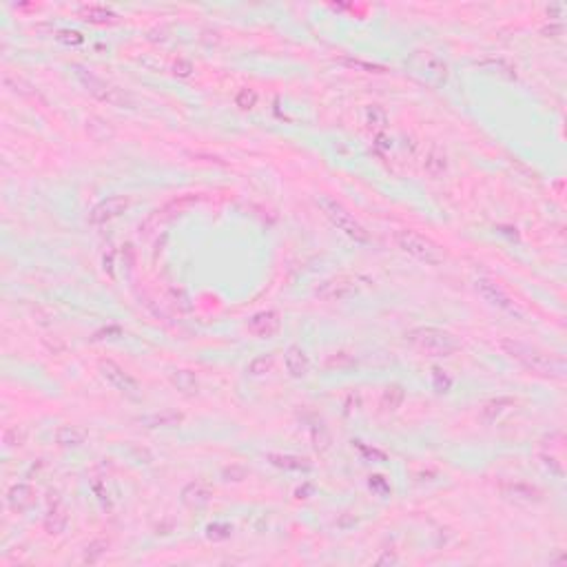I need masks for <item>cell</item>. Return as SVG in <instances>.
<instances>
[{"label":"cell","instance_id":"6da1fadb","mask_svg":"<svg viewBox=\"0 0 567 567\" xmlns=\"http://www.w3.org/2000/svg\"><path fill=\"white\" fill-rule=\"evenodd\" d=\"M499 348L506 352L510 359L519 361L523 368H528L534 375L548 377V379H563L565 377L563 359L537 348V346H530V344L512 339V337H503L499 341Z\"/></svg>","mask_w":567,"mask_h":567},{"label":"cell","instance_id":"7a4b0ae2","mask_svg":"<svg viewBox=\"0 0 567 567\" xmlns=\"http://www.w3.org/2000/svg\"><path fill=\"white\" fill-rule=\"evenodd\" d=\"M73 73H76L82 89L98 102H104L109 104V107H118V109H133V98L129 91L111 85V82H107L104 78H100L98 73L89 71L82 65H73Z\"/></svg>","mask_w":567,"mask_h":567},{"label":"cell","instance_id":"3957f363","mask_svg":"<svg viewBox=\"0 0 567 567\" xmlns=\"http://www.w3.org/2000/svg\"><path fill=\"white\" fill-rule=\"evenodd\" d=\"M406 341L412 344L415 348L424 350L428 355H435V357H450L461 348L459 339L455 337L452 332H448L444 328H437V326L410 328L406 332Z\"/></svg>","mask_w":567,"mask_h":567},{"label":"cell","instance_id":"277c9868","mask_svg":"<svg viewBox=\"0 0 567 567\" xmlns=\"http://www.w3.org/2000/svg\"><path fill=\"white\" fill-rule=\"evenodd\" d=\"M395 244L399 250H404L406 255L415 257L417 261H421L426 266H439L444 264V250L439 244H435L432 239L417 233L412 228H399L395 233Z\"/></svg>","mask_w":567,"mask_h":567},{"label":"cell","instance_id":"5b68a950","mask_svg":"<svg viewBox=\"0 0 567 567\" xmlns=\"http://www.w3.org/2000/svg\"><path fill=\"white\" fill-rule=\"evenodd\" d=\"M317 206L321 208V213L328 217V222L337 230H341L346 237H350L355 244H368V241H370L368 230H366L359 222H357L355 215L341 202H337L335 197H330V195H317Z\"/></svg>","mask_w":567,"mask_h":567},{"label":"cell","instance_id":"8992f818","mask_svg":"<svg viewBox=\"0 0 567 567\" xmlns=\"http://www.w3.org/2000/svg\"><path fill=\"white\" fill-rule=\"evenodd\" d=\"M475 290L490 304V306H495V308H499L503 312H508L510 317H514V319H521V321L525 319L523 308L508 295L506 288H503L499 281L490 279V277H477L475 279Z\"/></svg>","mask_w":567,"mask_h":567},{"label":"cell","instance_id":"52a82bcc","mask_svg":"<svg viewBox=\"0 0 567 567\" xmlns=\"http://www.w3.org/2000/svg\"><path fill=\"white\" fill-rule=\"evenodd\" d=\"M98 370L102 375V379L107 381L109 386H113L115 390L127 395L131 399H138L140 397V386L138 381L133 379V377L122 368L120 364H115L113 359H102L98 364Z\"/></svg>","mask_w":567,"mask_h":567},{"label":"cell","instance_id":"ba28073f","mask_svg":"<svg viewBox=\"0 0 567 567\" xmlns=\"http://www.w3.org/2000/svg\"><path fill=\"white\" fill-rule=\"evenodd\" d=\"M359 292L357 286V279L348 275H337L330 279H324L317 288H315V297H319L321 301H344L350 299Z\"/></svg>","mask_w":567,"mask_h":567},{"label":"cell","instance_id":"9c48e42d","mask_svg":"<svg viewBox=\"0 0 567 567\" xmlns=\"http://www.w3.org/2000/svg\"><path fill=\"white\" fill-rule=\"evenodd\" d=\"M129 206H131V199L127 195H111L91 208L89 224H107L111 219L120 217Z\"/></svg>","mask_w":567,"mask_h":567},{"label":"cell","instance_id":"30bf717a","mask_svg":"<svg viewBox=\"0 0 567 567\" xmlns=\"http://www.w3.org/2000/svg\"><path fill=\"white\" fill-rule=\"evenodd\" d=\"M501 495L508 501L517 503V506H537V503H543V492L525 481L506 483V486H501Z\"/></svg>","mask_w":567,"mask_h":567},{"label":"cell","instance_id":"8fae6325","mask_svg":"<svg viewBox=\"0 0 567 567\" xmlns=\"http://www.w3.org/2000/svg\"><path fill=\"white\" fill-rule=\"evenodd\" d=\"M246 328H248L250 335H255V337L268 339V337H272V335H277L279 328H281L279 312L277 310H259L246 321Z\"/></svg>","mask_w":567,"mask_h":567},{"label":"cell","instance_id":"7c38bea8","mask_svg":"<svg viewBox=\"0 0 567 567\" xmlns=\"http://www.w3.org/2000/svg\"><path fill=\"white\" fill-rule=\"evenodd\" d=\"M284 364H286L288 375L295 377V379H304V377H306L308 370H310L308 355L297 344H292V346H288V348H286V352H284Z\"/></svg>","mask_w":567,"mask_h":567},{"label":"cell","instance_id":"4fadbf2b","mask_svg":"<svg viewBox=\"0 0 567 567\" xmlns=\"http://www.w3.org/2000/svg\"><path fill=\"white\" fill-rule=\"evenodd\" d=\"M182 503L186 508H191V510H199V508H206L208 503H211V497H213V492L208 490L202 481H191V483H186V486L182 488Z\"/></svg>","mask_w":567,"mask_h":567},{"label":"cell","instance_id":"5bb4252c","mask_svg":"<svg viewBox=\"0 0 567 567\" xmlns=\"http://www.w3.org/2000/svg\"><path fill=\"white\" fill-rule=\"evenodd\" d=\"M424 173L432 180H441L448 173V153L439 144H432L426 153L424 160Z\"/></svg>","mask_w":567,"mask_h":567},{"label":"cell","instance_id":"9a60e30c","mask_svg":"<svg viewBox=\"0 0 567 567\" xmlns=\"http://www.w3.org/2000/svg\"><path fill=\"white\" fill-rule=\"evenodd\" d=\"M34 501H36V492L29 483H16V486H12L7 492V506L14 512L29 510L34 506Z\"/></svg>","mask_w":567,"mask_h":567},{"label":"cell","instance_id":"2e32d148","mask_svg":"<svg viewBox=\"0 0 567 567\" xmlns=\"http://www.w3.org/2000/svg\"><path fill=\"white\" fill-rule=\"evenodd\" d=\"M169 381L171 386L175 388L177 392H182L186 397L191 395H197L199 392V381H197V375L188 368H173L169 372Z\"/></svg>","mask_w":567,"mask_h":567},{"label":"cell","instance_id":"e0dca14e","mask_svg":"<svg viewBox=\"0 0 567 567\" xmlns=\"http://www.w3.org/2000/svg\"><path fill=\"white\" fill-rule=\"evenodd\" d=\"M184 421V415L177 410H162V412H151L146 417H140L138 424L144 428H175Z\"/></svg>","mask_w":567,"mask_h":567},{"label":"cell","instance_id":"ac0fdd59","mask_svg":"<svg viewBox=\"0 0 567 567\" xmlns=\"http://www.w3.org/2000/svg\"><path fill=\"white\" fill-rule=\"evenodd\" d=\"M67 525H69L67 510L62 508V503L56 499L54 506L49 508L47 517H45V530H47L49 537H60V534L67 530Z\"/></svg>","mask_w":567,"mask_h":567},{"label":"cell","instance_id":"d6986e66","mask_svg":"<svg viewBox=\"0 0 567 567\" xmlns=\"http://www.w3.org/2000/svg\"><path fill=\"white\" fill-rule=\"evenodd\" d=\"M78 16L91 25H107L118 18V14H115L111 7H104V5H82L78 9Z\"/></svg>","mask_w":567,"mask_h":567},{"label":"cell","instance_id":"ffe728a7","mask_svg":"<svg viewBox=\"0 0 567 567\" xmlns=\"http://www.w3.org/2000/svg\"><path fill=\"white\" fill-rule=\"evenodd\" d=\"M87 441V430L78 426H60L56 430V444L60 448H80Z\"/></svg>","mask_w":567,"mask_h":567},{"label":"cell","instance_id":"44dd1931","mask_svg":"<svg viewBox=\"0 0 567 567\" xmlns=\"http://www.w3.org/2000/svg\"><path fill=\"white\" fill-rule=\"evenodd\" d=\"M517 404L514 401L512 397H497V399H490L488 404H483V408H481V419L486 424H495L497 419L506 412V410H510V408Z\"/></svg>","mask_w":567,"mask_h":567},{"label":"cell","instance_id":"7402d4cb","mask_svg":"<svg viewBox=\"0 0 567 567\" xmlns=\"http://www.w3.org/2000/svg\"><path fill=\"white\" fill-rule=\"evenodd\" d=\"M268 461L275 468H281V470H290V472H308L312 470V464L308 459L304 457H295V455H275L270 452L268 455Z\"/></svg>","mask_w":567,"mask_h":567},{"label":"cell","instance_id":"603a6c76","mask_svg":"<svg viewBox=\"0 0 567 567\" xmlns=\"http://www.w3.org/2000/svg\"><path fill=\"white\" fill-rule=\"evenodd\" d=\"M477 67H481L488 73H497V76L506 80H517V69H514L506 58H483L477 62Z\"/></svg>","mask_w":567,"mask_h":567},{"label":"cell","instance_id":"cb8c5ba5","mask_svg":"<svg viewBox=\"0 0 567 567\" xmlns=\"http://www.w3.org/2000/svg\"><path fill=\"white\" fill-rule=\"evenodd\" d=\"M404 399H406V392H404L401 386H388L384 390V395H381V408L386 412H395V410L401 408Z\"/></svg>","mask_w":567,"mask_h":567},{"label":"cell","instance_id":"d4e9b609","mask_svg":"<svg viewBox=\"0 0 567 567\" xmlns=\"http://www.w3.org/2000/svg\"><path fill=\"white\" fill-rule=\"evenodd\" d=\"M364 122L370 129H386L388 127V113L381 104H368L364 109Z\"/></svg>","mask_w":567,"mask_h":567},{"label":"cell","instance_id":"484cf974","mask_svg":"<svg viewBox=\"0 0 567 567\" xmlns=\"http://www.w3.org/2000/svg\"><path fill=\"white\" fill-rule=\"evenodd\" d=\"M272 366H275V355L272 352H264V355H257L255 359H250L248 366H246V372L250 377H261L272 370Z\"/></svg>","mask_w":567,"mask_h":567},{"label":"cell","instance_id":"4316f807","mask_svg":"<svg viewBox=\"0 0 567 567\" xmlns=\"http://www.w3.org/2000/svg\"><path fill=\"white\" fill-rule=\"evenodd\" d=\"M107 552H109V541L107 539L91 541L85 548V554H82V563H98Z\"/></svg>","mask_w":567,"mask_h":567},{"label":"cell","instance_id":"83f0119b","mask_svg":"<svg viewBox=\"0 0 567 567\" xmlns=\"http://www.w3.org/2000/svg\"><path fill=\"white\" fill-rule=\"evenodd\" d=\"M339 62L348 67V69L366 71V73H386L388 71L384 65H375V62H366V60H359V58H341Z\"/></svg>","mask_w":567,"mask_h":567},{"label":"cell","instance_id":"f1b7e54d","mask_svg":"<svg viewBox=\"0 0 567 567\" xmlns=\"http://www.w3.org/2000/svg\"><path fill=\"white\" fill-rule=\"evenodd\" d=\"M233 534V525L228 523H211L206 528V537L211 541H226Z\"/></svg>","mask_w":567,"mask_h":567},{"label":"cell","instance_id":"f546056e","mask_svg":"<svg viewBox=\"0 0 567 567\" xmlns=\"http://www.w3.org/2000/svg\"><path fill=\"white\" fill-rule=\"evenodd\" d=\"M56 40L62 45H67V47H78V45L85 43V36H82L80 31H76V29H60L56 34Z\"/></svg>","mask_w":567,"mask_h":567},{"label":"cell","instance_id":"4dcf8cb0","mask_svg":"<svg viewBox=\"0 0 567 567\" xmlns=\"http://www.w3.org/2000/svg\"><path fill=\"white\" fill-rule=\"evenodd\" d=\"M3 82H5V87L12 91V93H20V96H29V93H31V91H27V89H31L27 82L23 78H18V76H12V73H5Z\"/></svg>","mask_w":567,"mask_h":567},{"label":"cell","instance_id":"1f68e13d","mask_svg":"<svg viewBox=\"0 0 567 567\" xmlns=\"http://www.w3.org/2000/svg\"><path fill=\"white\" fill-rule=\"evenodd\" d=\"M235 104L244 111L253 109L257 104V91L255 89H239L237 96H235Z\"/></svg>","mask_w":567,"mask_h":567},{"label":"cell","instance_id":"d6a6232c","mask_svg":"<svg viewBox=\"0 0 567 567\" xmlns=\"http://www.w3.org/2000/svg\"><path fill=\"white\" fill-rule=\"evenodd\" d=\"M222 477L226 483H239L248 477V470L244 466H237V464H230L222 470Z\"/></svg>","mask_w":567,"mask_h":567},{"label":"cell","instance_id":"836d02e7","mask_svg":"<svg viewBox=\"0 0 567 567\" xmlns=\"http://www.w3.org/2000/svg\"><path fill=\"white\" fill-rule=\"evenodd\" d=\"M432 386L437 392H448L450 388H452V379H450V375L441 368H432Z\"/></svg>","mask_w":567,"mask_h":567},{"label":"cell","instance_id":"e575fe53","mask_svg":"<svg viewBox=\"0 0 567 567\" xmlns=\"http://www.w3.org/2000/svg\"><path fill=\"white\" fill-rule=\"evenodd\" d=\"M539 459H541V464H543L545 468H548L554 477H563V466H561V461L556 459V457H552L550 452H541Z\"/></svg>","mask_w":567,"mask_h":567},{"label":"cell","instance_id":"d590c367","mask_svg":"<svg viewBox=\"0 0 567 567\" xmlns=\"http://www.w3.org/2000/svg\"><path fill=\"white\" fill-rule=\"evenodd\" d=\"M312 441H315V448H317L319 452H324V450H328V446H330V437H328V432H326V428H324V426H319V430L315 428V430H312Z\"/></svg>","mask_w":567,"mask_h":567},{"label":"cell","instance_id":"8d00e7d4","mask_svg":"<svg viewBox=\"0 0 567 567\" xmlns=\"http://www.w3.org/2000/svg\"><path fill=\"white\" fill-rule=\"evenodd\" d=\"M173 73H175V76H180V78H188L193 73V65L188 60L180 58V60L173 62Z\"/></svg>","mask_w":567,"mask_h":567},{"label":"cell","instance_id":"74e56055","mask_svg":"<svg viewBox=\"0 0 567 567\" xmlns=\"http://www.w3.org/2000/svg\"><path fill=\"white\" fill-rule=\"evenodd\" d=\"M23 441H25V435H23V432H18V428H9L7 432H5V444H7L9 448L23 446Z\"/></svg>","mask_w":567,"mask_h":567},{"label":"cell","instance_id":"f35d334b","mask_svg":"<svg viewBox=\"0 0 567 567\" xmlns=\"http://www.w3.org/2000/svg\"><path fill=\"white\" fill-rule=\"evenodd\" d=\"M399 563V556L395 550H386L379 559H377V565H397Z\"/></svg>","mask_w":567,"mask_h":567},{"label":"cell","instance_id":"ab89813d","mask_svg":"<svg viewBox=\"0 0 567 567\" xmlns=\"http://www.w3.org/2000/svg\"><path fill=\"white\" fill-rule=\"evenodd\" d=\"M310 490H312V488H310L308 483H306V486H304V488H299V490L295 492V495H297V499H301V495H306V492H310Z\"/></svg>","mask_w":567,"mask_h":567},{"label":"cell","instance_id":"60d3db41","mask_svg":"<svg viewBox=\"0 0 567 567\" xmlns=\"http://www.w3.org/2000/svg\"><path fill=\"white\" fill-rule=\"evenodd\" d=\"M377 140H379V146H386V149H388V146H390V142H388L386 138H381V135H379V138H377Z\"/></svg>","mask_w":567,"mask_h":567}]
</instances>
